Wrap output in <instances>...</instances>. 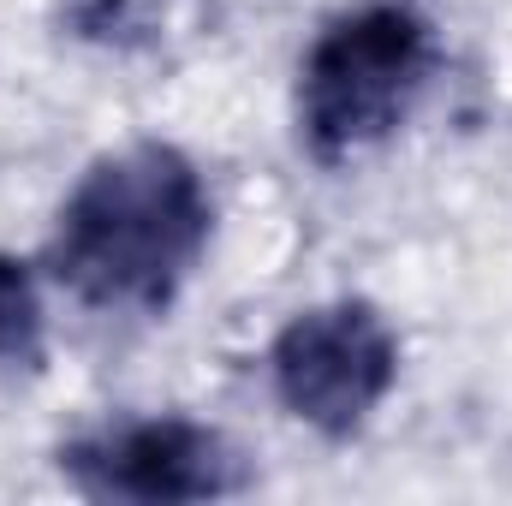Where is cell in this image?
I'll use <instances>...</instances> for the list:
<instances>
[{
    "mask_svg": "<svg viewBox=\"0 0 512 506\" xmlns=\"http://www.w3.org/2000/svg\"><path fill=\"white\" fill-rule=\"evenodd\" d=\"M215 209L203 173L173 143L102 155L60 203L48 268L90 310L155 316L179 298L209 245Z\"/></svg>",
    "mask_w": 512,
    "mask_h": 506,
    "instance_id": "6da1fadb",
    "label": "cell"
},
{
    "mask_svg": "<svg viewBox=\"0 0 512 506\" xmlns=\"http://www.w3.org/2000/svg\"><path fill=\"white\" fill-rule=\"evenodd\" d=\"M60 471L90 501L179 506L245 489V459L233 441L191 417H131L60 447Z\"/></svg>",
    "mask_w": 512,
    "mask_h": 506,
    "instance_id": "277c9868",
    "label": "cell"
},
{
    "mask_svg": "<svg viewBox=\"0 0 512 506\" xmlns=\"http://www.w3.org/2000/svg\"><path fill=\"white\" fill-rule=\"evenodd\" d=\"M42 346V292L18 256L0 251V364H30Z\"/></svg>",
    "mask_w": 512,
    "mask_h": 506,
    "instance_id": "5b68a950",
    "label": "cell"
},
{
    "mask_svg": "<svg viewBox=\"0 0 512 506\" xmlns=\"http://www.w3.org/2000/svg\"><path fill=\"white\" fill-rule=\"evenodd\" d=\"M268 376L298 423H310L328 441H346L376 417L387 387L399 381V340L376 304L334 298L298 310L274 334Z\"/></svg>",
    "mask_w": 512,
    "mask_h": 506,
    "instance_id": "3957f363",
    "label": "cell"
},
{
    "mask_svg": "<svg viewBox=\"0 0 512 506\" xmlns=\"http://www.w3.org/2000/svg\"><path fill=\"white\" fill-rule=\"evenodd\" d=\"M435 72V30L405 0L334 18L298 72V137L316 161H346L405 126Z\"/></svg>",
    "mask_w": 512,
    "mask_h": 506,
    "instance_id": "7a4b0ae2",
    "label": "cell"
}]
</instances>
